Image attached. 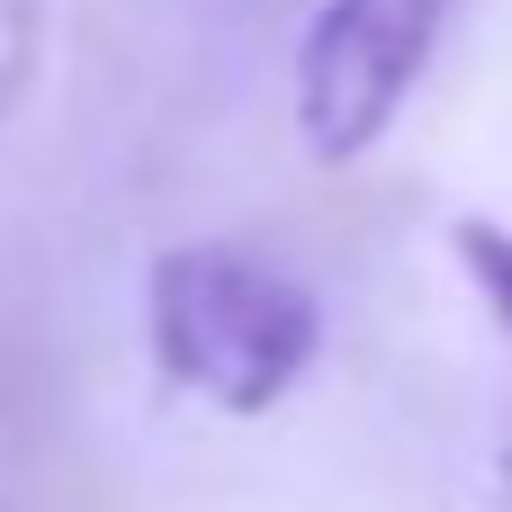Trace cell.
Wrapping results in <instances>:
<instances>
[{
    "label": "cell",
    "mask_w": 512,
    "mask_h": 512,
    "mask_svg": "<svg viewBox=\"0 0 512 512\" xmlns=\"http://www.w3.org/2000/svg\"><path fill=\"white\" fill-rule=\"evenodd\" d=\"M459 0H324L297 45V135L324 162L369 153L441 54Z\"/></svg>",
    "instance_id": "7a4b0ae2"
},
{
    "label": "cell",
    "mask_w": 512,
    "mask_h": 512,
    "mask_svg": "<svg viewBox=\"0 0 512 512\" xmlns=\"http://www.w3.org/2000/svg\"><path fill=\"white\" fill-rule=\"evenodd\" d=\"M450 252H459V270L477 279V297L495 306V324H504V342H512V234L486 225V216H468V225L450 234Z\"/></svg>",
    "instance_id": "3957f363"
},
{
    "label": "cell",
    "mask_w": 512,
    "mask_h": 512,
    "mask_svg": "<svg viewBox=\"0 0 512 512\" xmlns=\"http://www.w3.org/2000/svg\"><path fill=\"white\" fill-rule=\"evenodd\" d=\"M144 324H153L162 378H180L189 396H207L225 414L279 405L324 342L315 297L297 279H279L270 261L234 252V243L162 252L153 279H144Z\"/></svg>",
    "instance_id": "6da1fadb"
}]
</instances>
